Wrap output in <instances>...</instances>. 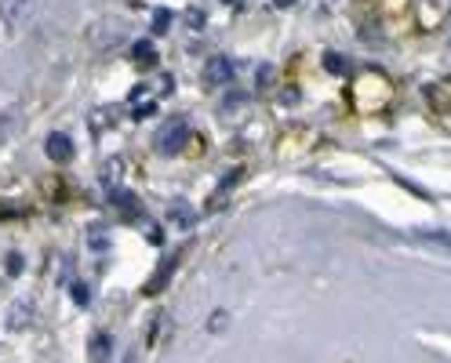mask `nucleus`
Here are the masks:
<instances>
[{
    "label": "nucleus",
    "instance_id": "nucleus-2",
    "mask_svg": "<svg viewBox=\"0 0 451 363\" xmlns=\"http://www.w3.org/2000/svg\"><path fill=\"white\" fill-rule=\"evenodd\" d=\"M229 80H233V62H229L226 55L208 58V66H204V84L219 88V84H229Z\"/></svg>",
    "mask_w": 451,
    "mask_h": 363
},
{
    "label": "nucleus",
    "instance_id": "nucleus-1",
    "mask_svg": "<svg viewBox=\"0 0 451 363\" xmlns=\"http://www.w3.org/2000/svg\"><path fill=\"white\" fill-rule=\"evenodd\" d=\"M186 135H189L186 120H171V124H164V131H160L157 145L164 149V153H175V149H182V145H186Z\"/></svg>",
    "mask_w": 451,
    "mask_h": 363
},
{
    "label": "nucleus",
    "instance_id": "nucleus-9",
    "mask_svg": "<svg viewBox=\"0 0 451 363\" xmlns=\"http://www.w3.org/2000/svg\"><path fill=\"white\" fill-rule=\"evenodd\" d=\"M324 66L331 73H346V58H342V55H324Z\"/></svg>",
    "mask_w": 451,
    "mask_h": 363
},
{
    "label": "nucleus",
    "instance_id": "nucleus-7",
    "mask_svg": "<svg viewBox=\"0 0 451 363\" xmlns=\"http://www.w3.org/2000/svg\"><path fill=\"white\" fill-rule=\"evenodd\" d=\"M88 352H91V363H110V352H113V341H110V334H106V331H99V334L91 338Z\"/></svg>",
    "mask_w": 451,
    "mask_h": 363
},
{
    "label": "nucleus",
    "instance_id": "nucleus-4",
    "mask_svg": "<svg viewBox=\"0 0 451 363\" xmlns=\"http://www.w3.org/2000/svg\"><path fill=\"white\" fill-rule=\"evenodd\" d=\"M33 316H37V302H33V298H18V302L11 305V312H8V327L23 331V327L33 324Z\"/></svg>",
    "mask_w": 451,
    "mask_h": 363
},
{
    "label": "nucleus",
    "instance_id": "nucleus-5",
    "mask_svg": "<svg viewBox=\"0 0 451 363\" xmlns=\"http://www.w3.org/2000/svg\"><path fill=\"white\" fill-rule=\"evenodd\" d=\"M44 149H48V157H51V160H58V164H66V160H73V142H70V135H62V131L48 135Z\"/></svg>",
    "mask_w": 451,
    "mask_h": 363
},
{
    "label": "nucleus",
    "instance_id": "nucleus-14",
    "mask_svg": "<svg viewBox=\"0 0 451 363\" xmlns=\"http://www.w3.org/2000/svg\"><path fill=\"white\" fill-rule=\"evenodd\" d=\"M226 4H233V0H226Z\"/></svg>",
    "mask_w": 451,
    "mask_h": 363
},
{
    "label": "nucleus",
    "instance_id": "nucleus-13",
    "mask_svg": "<svg viewBox=\"0 0 451 363\" xmlns=\"http://www.w3.org/2000/svg\"><path fill=\"white\" fill-rule=\"evenodd\" d=\"M4 135H8V120H0V142H4Z\"/></svg>",
    "mask_w": 451,
    "mask_h": 363
},
{
    "label": "nucleus",
    "instance_id": "nucleus-8",
    "mask_svg": "<svg viewBox=\"0 0 451 363\" xmlns=\"http://www.w3.org/2000/svg\"><path fill=\"white\" fill-rule=\"evenodd\" d=\"M171 222H175L179 229H189L193 222H197V215H193L189 204H171Z\"/></svg>",
    "mask_w": 451,
    "mask_h": 363
},
{
    "label": "nucleus",
    "instance_id": "nucleus-12",
    "mask_svg": "<svg viewBox=\"0 0 451 363\" xmlns=\"http://www.w3.org/2000/svg\"><path fill=\"white\" fill-rule=\"evenodd\" d=\"M273 4H277V8H291V4H295V0H273Z\"/></svg>",
    "mask_w": 451,
    "mask_h": 363
},
{
    "label": "nucleus",
    "instance_id": "nucleus-6",
    "mask_svg": "<svg viewBox=\"0 0 451 363\" xmlns=\"http://www.w3.org/2000/svg\"><path fill=\"white\" fill-rule=\"evenodd\" d=\"M426 98L433 102L437 113H451V84H444V80L429 84V88H426Z\"/></svg>",
    "mask_w": 451,
    "mask_h": 363
},
{
    "label": "nucleus",
    "instance_id": "nucleus-10",
    "mask_svg": "<svg viewBox=\"0 0 451 363\" xmlns=\"http://www.w3.org/2000/svg\"><path fill=\"white\" fill-rule=\"evenodd\" d=\"M73 302H77V305H88V302H91V291L84 287V284H73Z\"/></svg>",
    "mask_w": 451,
    "mask_h": 363
},
{
    "label": "nucleus",
    "instance_id": "nucleus-11",
    "mask_svg": "<svg viewBox=\"0 0 451 363\" xmlns=\"http://www.w3.org/2000/svg\"><path fill=\"white\" fill-rule=\"evenodd\" d=\"M222 327H226V312H215V316L208 319V331H215V334H219Z\"/></svg>",
    "mask_w": 451,
    "mask_h": 363
},
{
    "label": "nucleus",
    "instance_id": "nucleus-3",
    "mask_svg": "<svg viewBox=\"0 0 451 363\" xmlns=\"http://www.w3.org/2000/svg\"><path fill=\"white\" fill-rule=\"evenodd\" d=\"M30 11H33V0H0V18L11 26V29H18L30 18Z\"/></svg>",
    "mask_w": 451,
    "mask_h": 363
}]
</instances>
